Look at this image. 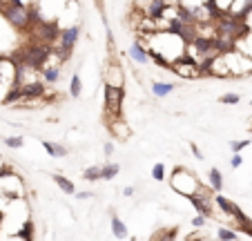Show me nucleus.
Returning <instances> with one entry per match:
<instances>
[{
    "mask_svg": "<svg viewBox=\"0 0 252 241\" xmlns=\"http://www.w3.org/2000/svg\"><path fill=\"white\" fill-rule=\"evenodd\" d=\"M107 130L112 132V137L119 138V141H127L129 137H132V130L127 128V123H125L123 118H112V121H107Z\"/></svg>",
    "mask_w": 252,
    "mask_h": 241,
    "instance_id": "obj_6",
    "label": "nucleus"
},
{
    "mask_svg": "<svg viewBox=\"0 0 252 241\" xmlns=\"http://www.w3.org/2000/svg\"><path fill=\"white\" fill-rule=\"evenodd\" d=\"M5 58H7V54H0V61H5Z\"/></svg>",
    "mask_w": 252,
    "mask_h": 241,
    "instance_id": "obj_35",
    "label": "nucleus"
},
{
    "mask_svg": "<svg viewBox=\"0 0 252 241\" xmlns=\"http://www.w3.org/2000/svg\"><path fill=\"white\" fill-rule=\"evenodd\" d=\"M119 172H121L119 163H107V166L100 168V179H103V181H112L116 174H119Z\"/></svg>",
    "mask_w": 252,
    "mask_h": 241,
    "instance_id": "obj_15",
    "label": "nucleus"
},
{
    "mask_svg": "<svg viewBox=\"0 0 252 241\" xmlns=\"http://www.w3.org/2000/svg\"><path fill=\"white\" fill-rule=\"evenodd\" d=\"M5 145L11 147V150H20L25 145V141H23V137H9V138H5Z\"/></svg>",
    "mask_w": 252,
    "mask_h": 241,
    "instance_id": "obj_22",
    "label": "nucleus"
},
{
    "mask_svg": "<svg viewBox=\"0 0 252 241\" xmlns=\"http://www.w3.org/2000/svg\"><path fill=\"white\" fill-rule=\"evenodd\" d=\"M52 179L56 181V185H58V188H61L65 194H74V192H76L74 183H71V181L67 179V176H63V174H52Z\"/></svg>",
    "mask_w": 252,
    "mask_h": 241,
    "instance_id": "obj_14",
    "label": "nucleus"
},
{
    "mask_svg": "<svg viewBox=\"0 0 252 241\" xmlns=\"http://www.w3.org/2000/svg\"><path fill=\"white\" fill-rule=\"evenodd\" d=\"M174 83H161V80H158V83H154L152 85V94L154 96H158V99H163V96H170L172 92H174Z\"/></svg>",
    "mask_w": 252,
    "mask_h": 241,
    "instance_id": "obj_12",
    "label": "nucleus"
},
{
    "mask_svg": "<svg viewBox=\"0 0 252 241\" xmlns=\"http://www.w3.org/2000/svg\"><path fill=\"white\" fill-rule=\"evenodd\" d=\"M250 145V138H243V141H230V150L232 152H241Z\"/></svg>",
    "mask_w": 252,
    "mask_h": 241,
    "instance_id": "obj_24",
    "label": "nucleus"
},
{
    "mask_svg": "<svg viewBox=\"0 0 252 241\" xmlns=\"http://www.w3.org/2000/svg\"><path fill=\"white\" fill-rule=\"evenodd\" d=\"M20 87V94H23V99H40L43 101V96H45V92H47V83L45 80H29V83H23V85H18ZM20 99V101H23Z\"/></svg>",
    "mask_w": 252,
    "mask_h": 241,
    "instance_id": "obj_3",
    "label": "nucleus"
},
{
    "mask_svg": "<svg viewBox=\"0 0 252 241\" xmlns=\"http://www.w3.org/2000/svg\"><path fill=\"white\" fill-rule=\"evenodd\" d=\"M127 54H129V58H132L134 63H138V65H145V63L150 61V54H148V49L143 47V43H134L132 47L127 49Z\"/></svg>",
    "mask_w": 252,
    "mask_h": 241,
    "instance_id": "obj_8",
    "label": "nucleus"
},
{
    "mask_svg": "<svg viewBox=\"0 0 252 241\" xmlns=\"http://www.w3.org/2000/svg\"><path fill=\"white\" fill-rule=\"evenodd\" d=\"M241 163H243V156L239 154V152H234V156L230 159V166H232V170H237V168H241Z\"/></svg>",
    "mask_w": 252,
    "mask_h": 241,
    "instance_id": "obj_26",
    "label": "nucleus"
},
{
    "mask_svg": "<svg viewBox=\"0 0 252 241\" xmlns=\"http://www.w3.org/2000/svg\"><path fill=\"white\" fill-rule=\"evenodd\" d=\"M217 239H221V241H234V239H239V235L234 230H230V228H219V230H217Z\"/></svg>",
    "mask_w": 252,
    "mask_h": 241,
    "instance_id": "obj_19",
    "label": "nucleus"
},
{
    "mask_svg": "<svg viewBox=\"0 0 252 241\" xmlns=\"http://www.w3.org/2000/svg\"><path fill=\"white\" fill-rule=\"evenodd\" d=\"M205 223H208V217H203V214H196V217L192 219V226L194 228H203Z\"/></svg>",
    "mask_w": 252,
    "mask_h": 241,
    "instance_id": "obj_27",
    "label": "nucleus"
},
{
    "mask_svg": "<svg viewBox=\"0 0 252 241\" xmlns=\"http://www.w3.org/2000/svg\"><path fill=\"white\" fill-rule=\"evenodd\" d=\"M190 150H192V154H194V156H196V159H199V161L203 159V152L199 150V145H196V143H190Z\"/></svg>",
    "mask_w": 252,
    "mask_h": 241,
    "instance_id": "obj_28",
    "label": "nucleus"
},
{
    "mask_svg": "<svg viewBox=\"0 0 252 241\" xmlns=\"http://www.w3.org/2000/svg\"><path fill=\"white\" fill-rule=\"evenodd\" d=\"M96 2H98V5H100V0H96Z\"/></svg>",
    "mask_w": 252,
    "mask_h": 241,
    "instance_id": "obj_36",
    "label": "nucleus"
},
{
    "mask_svg": "<svg viewBox=\"0 0 252 241\" xmlns=\"http://www.w3.org/2000/svg\"><path fill=\"white\" fill-rule=\"evenodd\" d=\"M74 197L81 199V201H85V199H92L94 194H92V192H74Z\"/></svg>",
    "mask_w": 252,
    "mask_h": 241,
    "instance_id": "obj_30",
    "label": "nucleus"
},
{
    "mask_svg": "<svg viewBox=\"0 0 252 241\" xmlns=\"http://www.w3.org/2000/svg\"><path fill=\"white\" fill-rule=\"evenodd\" d=\"M105 83L110 85H123V69L116 61L107 63V69H105Z\"/></svg>",
    "mask_w": 252,
    "mask_h": 241,
    "instance_id": "obj_7",
    "label": "nucleus"
},
{
    "mask_svg": "<svg viewBox=\"0 0 252 241\" xmlns=\"http://www.w3.org/2000/svg\"><path fill=\"white\" fill-rule=\"evenodd\" d=\"M103 152H105V156H112V154H114V143L107 141V143L103 145Z\"/></svg>",
    "mask_w": 252,
    "mask_h": 241,
    "instance_id": "obj_29",
    "label": "nucleus"
},
{
    "mask_svg": "<svg viewBox=\"0 0 252 241\" xmlns=\"http://www.w3.org/2000/svg\"><path fill=\"white\" fill-rule=\"evenodd\" d=\"M2 168H5V161H2V159H0V170H2Z\"/></svg>",
    "mask_w": 252,
    "mask_h": 241,
    "instance_id": "obj_33",
    "label": "nucleus"
},
{
    "mask_svg": "<svg viewBox=\"0 0 252 241\" xmlns=\"http://www.w3.org/2000/svg\"><path fill=\"white\" fill-rule=\"evenodd\" d=\"M123 194H125V197H132V194H134V188H132V185H127V188L123 190Z\"/></svg>",
    "mask_w": 252,
    "mask_h": 241,
    "instance_id": "obj_32",
    "label": "nucleus"
},
{
    "mask_svg": "<svg viewBox=\"0 0 252 241\" xmlns=\"http://www.w3.org/2000/svg\"><path fill=\"white\" fill-rule=\"evenodd\" d=\"M208 179H210V188H212V192H221V190H223V176H221V170L212 168V170L208 172Z\"/></svg>",
    "mask_w": 252,
    "mask_h": 241,
    "instance_id": "obj_11",
    "label": "nucleus"
},
{
    "mask_svg": "<svg viewBox=\"0 0 252 241\" xmlns=\"http://www.w3.org/2000/svg\"><path fill=\"white\" fill-rule=\"evenodd\" d=\"M43 147H45V152H47L49 156H54V143H49V141H43Z\"/></svg>",
    "mask_w": 252,
    "mask_h": 241,
    "instance_id": "obj_31",
    "label": "nucleus"
},
{
    "mask_svg": "<svg viewBox=\"0 0 252 241\" xmlns=\"http://www.w3.org/2000/svg\"><path fill=\"white\" fill-rule=\"evenodd\" d=\"M38 74L47 85H56L58 80H61V69H58V65H45Z\"/></svg>",
    "mask_w": 252,
    "mask_h": 241,
    "instance_id": "obj_9",
    "label": "nucleus"
},
{
    "mask_svg": "<svg viewBox=\"0 0 252 241\" xmlns=\"http://www.w3.org/2000/svg\"><path fill=\"white\" fill-rule=\"evenodd\" d=\"M81 92H83L81 76H78V74H74V76H71V80H69V94L74 96V99H78V96H81Z\"/></svg>",
    "mask_w": 252,
    "mask_h": 241,
    "instance_id": "obj_18",
    "label": "nucleus"
},
{
    "mask_svg": "<svg viewBox=\"0 0 252 241\" xmlns=\"http://www.w3.org/2000/svg\"><path fill=\"white\" fill-rule=\"evenodd\" d=\"M110 221H112V232H114L116 239H127L129 232H127V226H125L123 219H121L119 214L112 212V219H110Z\"/></svg>",
    "mask_w": 252,
    "mask_h": 241,
    "instance_id": "obj_10",
    "label": "nucleus"
},
{
    "mask_svg": "<svg viewBox=\"0 0 252 241\" xmlns=\"http://www.w3.org/2000/svg\"><path fill=\"white\" fill-rule=\"evenodd\" d=\"M16 239H25V241H32L33 239V221H32V219H27V221L23 223V228L16 232Z\"/></svg>",
    "mask_w": 252,
    "mask_h": 241,
    "instance_id": "obj_17",
    "label": "nucleus"
},
{
    "mask_svg": "<svg viewBox=\"0 0 252 241\" xmlns=\"http://www.w3.org/2000/svg\"><path fill=\"white\" fill-rule=\"evenodd\" d=\"M188 201H190L192 206H194V210L199 214H203V217H214V212H212V208H210V199L212 197H203V194H196V192H192V194H188Z\"/></svg>",
    "mask_w": 252,
    "mask_h": 241,
    "instance_id": "obj_5",
    "label": "nucleus"
},
{
    "mask_svg": "<svg viewBox=\"0 0 252 241\" xmlns=\"http://www.w3.org/2000/svg\"><path fill=\"white\" fill-rule=\"evenodd\" d=\"M2 219H5V214H2V210H0V223H2Z\"/></svg>",
    "mask_w": 252,
    "mask_h": 241,
    "instance_id": "obj_34",
    "label": "nucleus"
},
{
    "mask_svg": "<svg viewBox=\"0 0 252 241\" xmlns=\"http://www.w3.org/2000/svg\"><path fill=\"white\" fill-rule=\"evenodd\" d=\"M214 201H217V206H219L221 210H223L225 214H230V217H232V212H234V208H237V204H234V201H230V199H225L223 194H214Z\"/></svg>",
    "mask_w": 252,
    "mask_h": 241,
    "instance_id": "obj_13",
    "label": "nucleus"
},
{
    "mask_svg": "<svg viewBox=\"0 0 252 241\" xmlns=\"http://www.w3.org/2000/svg\"><path fill=\"white\" fill-rule=\"evenodd\" d=\"M152 179H154V181H163V179H165V166H163V163H154V168H152Z\"/></svg>",
    "mask_w": 252,
    "mask_h": 241,
    "instance_id": "obj_21",
    "label": "nucleus"
},
{
    "mask_svg": "<svg viewBox=\"0 0 252 241\" xmlns=\"http://www.w3.org/2000/svg\"><path fill=\"white\" fill-rule=\"evenodd\" d=\"M167 0H145L143 5V16L148 18H154V20H161L165 16V9H167Z\"/></svg>",
    "mask_w": 252,
    "mask_h": 241,
    "instance_id": "obj_4",
    "label": "nucleus"
},
{
    "mask_svg": "<svg viewBox=\"0 0 252 241\" xmlns=\"http://www.w3.org/2000/svg\"><path fill=\"white\" fill-rule=\"evenodd\" d=\"M148 54H150V58H152V61L157 63L158 67H163V69H170V67H172V61H167V58L163 56V54L158 52V49L150 47V49H148Z\"/></svg>",
    "mask_w": 252,
    "mask_h": 241,
    "instance_id": "obj_16",
    "label": "nucleus"
},
{
    "mask_svg": "<svg viewBox=\"0 0 252 241\" xmlns=\"http://www.w3.org/2000/svg\"><path fill=\"white\" fill-rule=\"evenodd\" d=\"M250 103H252V101H250Z\"/></svg>",
    "mask_w": 252,
    "mask_h": 241,
    "instance_id": "obj_38",
    "label": "nucleus"
},
{
    "mask_svg": "<svg viewBox=\"0 0 252 241\" xmlns=\"http://www.w3.org/2000/svg\"><path fill=\"white\" fill-rule=\"evenodd\" d=\"M0 14L14 29H29V9L25 5H11V2H0Z\"/></svg>",
    "mask_w": 252,
    "mask_h": 241,
    "instance_id": "obj_2",
    "label": "nucleus"
},
{
    "mask_svg": "<svg viewBox=\"0 0 252 241\" xmlns=\"http://www.w3.org/2000/svg\"><path fill=\"white\" fill-rule=\"evenodd\" d=\"M69 154V150H67L65 145H61V143H54V156H67Z\"/></svg>",
    "mask_w": 252,
    "mask_h": 241,
    "instance_id": "obj_25",
    "label": "nucleus"
},
{
    "mask_svg": "<svg viewBox=\"0 0 252 241\" xmlns=\"http://www.w3.org/2000/svg\"><path fill=\"white\" fill-rule=\"evenodd\" d=\"M83 179H85V181H98L100 179V168L98 166L85 168V172H83Z\"/></svg>",
    "mask_w": 252,
    "mask_h": 241,
    "instance_id": "obj_20",
    "label": "nucleus"
},
{
    "mask_svg": "<svg viewBox=\"0 0 252 241\" xmlns=\"http://www.w3.org/2000/svg\"><path fill=\"white\" fill-rule=\"evenodd\" d=\"M239 101H241V96L234 94V92H230V94H223V96H221L219 103H223V105H237Z\"/></svg>",
    "mask_w": 252,
    "mask_h": 241,
    "instance_id": "obj_23",
    "label": "nucleus"
},
{
    "mask_svg": "<svg viewBox=\"0 0 252 241\" xmlns=\"http://www.w3.org/2000/svg\"><path fill=\"white\" fill-rule=\"evenodd\" d=\"M103 94H105V116L110 118H119L123 112V99H125V87L123 85H103Z\"/></svg>",
    "mask_w": 252,
    "mask_h": 241,
    "instance_id": "obj_1",
    "label": "nucleus"
},
{
    "mask_svg": "<svg viewBox=\"0 0 252 241\" xmlns=\"http://www.w3.org/2000/svg\"><path fill=\"white\" fill-rule=\"evenodd\" d=\"M250 130H252V125H250Z\"/></svg>",
    "mask_w": 252,
    "mask_h": 241,
    "instance_id": "obj_37",
    "label": "nucleus"
}]
</instances>
